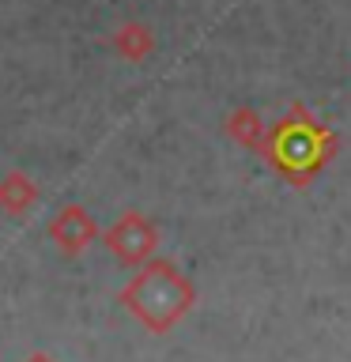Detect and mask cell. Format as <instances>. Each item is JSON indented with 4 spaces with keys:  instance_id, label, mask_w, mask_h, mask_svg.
Returning <instances> with one entry per match:
<instances>
[{
    "instance_id": "1",
    "label": "cell",
    "mask_w": 351,
    "mask_h": 362,
    "mask_svg": "<svg viewBox=\"0 0 351 362\" xmlns=\"http://www.w3.org/2000/svg\"><path fill=\"white\" fill-rule=\"evenodd\" d=\"M121 305H129V313L151 332H166L174 321L185 317L192 305V287L174 264L166 260H151L140 276L121 291Z\"/></svg>"
},
{
    "instance_id": "2",
    "label": "cell",
    "mask_w": 351,
    "mask_h": 362,
    "mask_svg": "<svg viewBox=\"0 0 351 362\" xmlns=\"http://www.w3.org/2000/svg\"><path fill=\"white\" fill-rule=\"evenodd\" d=\"M155 242H159L155 226L136 211H125L106 230V249L121 260V264H144V260L151 257Z\"/></svg>"
},
{
    "instance_id": "3",
    "label": "cell",
    "mask_w": 351,
    "mask_h": 362,
    "mask_svg": "<svg viewBox=\"0 0 351 362\" xmlns=\"http://www.w3.org/2000/svg\"><path fill=\"white\" fill-rule=\"evenodd\" d=\"M95 234H98L95 219H91V211L79 208V204H68V208H61L50 219V242L61 249L64 257H79L91 242H95Z\"/></svg>"
},
{
    "instance_id": "4",
    "label": "cell",
    "mask_w": 351,
    "mask_h": 362,
    "mask_svg": "<svg viewBox=\"0 0 351 362\" xmlns=\"http://www.w3.org/2000/svg\"><path fill=\"white\" fill-rule=\"evenodd\" d=\"M34 204H38V185L23 174V170H11V174L0 177V211L8 215H27Z\"/></svg>"
},
{
    "instance_id": "5",
    "label": "cell",
    "mask_w": 351,
    "mask_h": 362,
    "mask_svg": "<svg viewBox=\"0 0 351 362\" xmlns=\"http://www.w3.org/2000/svg\"><path fill=\"white\" fill-rule=\"evenodd\" d=\"M151 45H155V38L144 23H125V27H117V34H113V49L121 57H129V61H144V57L151 53Z\"/></svg>"
},
{
    "instance_id": "6",
    "label": "cell",
    "mask_w": 351,
    "mask_h": 362,
    "mask_svg": "<svg viewBox=\"0 0 351 362\" xmlns=\"http://www.w3.org/2000/svg\"><path fill=\"white\" fill-rule=\"evenodd\" d=\"M23 362H53V358L45 355V351H34V355H27V358H23Z\"/></svg>"
}]
</instances>
